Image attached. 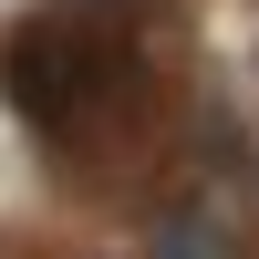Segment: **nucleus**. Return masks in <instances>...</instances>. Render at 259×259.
Returning <instances> with one entry per match:
<instances>
[{"mask_svg":"<svg viewBox=\"0 0 259 259\" xmlns=\"http://www.w3.org/2000/svg\"><path fill=\"white\" fill-rule=\"evenodd\" d=\"M0 73H11V104H21L52 145H83L94 114H114V94L135 83L124 11H104V0H52V11H31V21L11 31Z\"/></svg>","mask_w":259,"mask_h":259,"instance_id":"obj_1","label":"nucleus"}]
</instances>
